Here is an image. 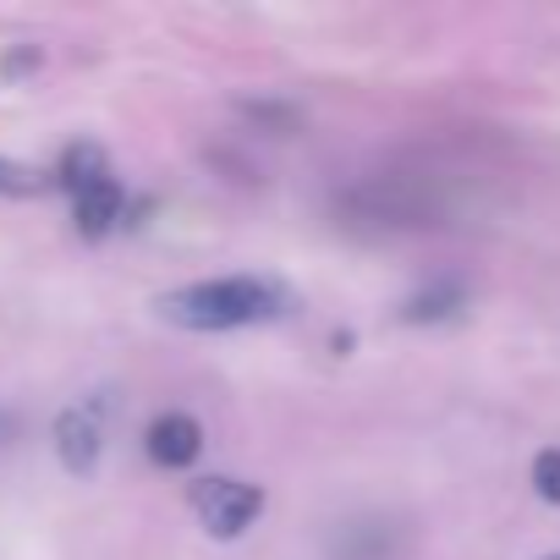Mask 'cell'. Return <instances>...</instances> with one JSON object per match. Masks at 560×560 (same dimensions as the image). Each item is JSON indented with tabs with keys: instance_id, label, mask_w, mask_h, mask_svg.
Segmentation results:
<instances>
[{
	"instance_id": "obj_10",
	"label": "cell",
	"mask_w": 560,
	"mask_h": 560,
	"mask_svg": "<svg viewBox=\"0 0 560 560\" xmlns=\"http://www.w3.org/2000/svg\"><path fill=\"white\" fill-rule=\"evenodd\" d=\"M533 489H538V500L560 505V445H549V451L533 456Z\"/></svg>"
},
{
	"instance_id": "obj_13",
	"label": "cell",
	"mask_w": 560,
	"mask_h": 560,
	"mask_svg": "<svg viewBox=\"0 0 560 560\" xmlns=\"http://www.w3.org/2000/svg\"><path fill=\"white\" fill-rule=\"evenodd\" d=\"M544 560H560V555H544Z\"/></svg>"
},
{
	"instance_id": "obj_11",
	"label": "cell",
	"mask_w": 560,
	"mask_h": 560,
	"mask_svg": "<svg viewBox=\"0 0 560 560\" xmlns=\"http://www.w3.org/2000/svg\"><path fill=\"white\" fill-rule=\"evenodd\" d=\"M39 187H45L39 171H28V165H18V160H0V192L28 198V192H39Z\"/></svg>"
},
{
	"instance_id": "obj_4",
	"label": "cell",
	"mask_w": 560,
	"mask_h": 560,
	"mask_svg": "<svg viewBox=\"0 0 560 560\" xmlns=\"http://www.w3.org/2000/svg\"><path fill=\"white\" fill-rule=\"evenodd\" d=\"M100 451H105L100 407H89V401L67 407V412L56 418V456H61V467L83 478V472H94V467H100Z\"/></svg>"
},
{
	"instance_id": "obj_8",
	"label": "cell",
	"mask_w": 560,
	"mask_h": 560,
	"mask_svg": "<svg viewBox=\"0 0 560 560\" xmlns=\"http://www.w3.org/2000/svg\"><path fill=\"white\" fill-rule=\"evenodd\" d=\"M467 308V287L462 280H429V287H418L407 303H401V319L407 325H445V319H456Z\"/></svg>"
},
{
	"instance_id": "obj_9",
	"label": "cell",
	"mask_w": 560,
	"mask_h": 560,
	"mask_svg": "<svg viewBox=\"0 0 560 560\" xmlns=\"http://www.w3.org/2000/svg\"><path fill=\"white\" fill-rule=\"evenodd\" d=\"M56 182H61L67 192H83V187H94V182H110L105 149H100V143H67V154H61V165H56Z\"/></svg>"
},
{
	"instance_id": "obj_7",
	"label": "cell",
	"mask_w": 560,
	"mask_h": 560,
	"mask_svg": "<svg viewBox=\"0 0 560 560\" xmlns=\"http://www.w3.org/2000/svg\"><path fill=\"white\" fill-rule=\"evenodd\" d=\"M72 220H78V231L89 242H100L116 225H127V192H121V182L110 176V182H94V187L72 192Z\"/></svg>"
},
{
	"instance_id": "obj_12",
	"label": "cell",
	"mask_w": 560,
	"mask_h": 560,
	"mask_svg": "<svg viewBox=\"0 0 560 560\" xmlns=\"http://www.w3.org/2000/svg\"><path fill=\"white\" fill-rule=\"evenodd\" d=\"M18 434H23V418L0 407V445H7V440H18Z\"/></svg>"
},
{
	"instance_id": "obj_5",
	"label": "cell",
	"mask_w": 560,
	"mask_h": 560,
	"mask_svg": "<svg viewBox=\"0 0 560 560\" xmlns=\"http://www.w3.org/2000/svg\"><path fill=\"white\" fill-rule=\"evenodd\" d=\"M407 549V533L390 516H358L330 533V560H396Z\"/></svg>"
},
{
	"instance_id": "obj_2",
	"label": "cell",
	"mask_w": 560,
	"mask_h": 560,
	"mask_svg": "<svg viewBox=\"0 0 560 560\" xmlns=\"http://www.w3.org/2000/svg\"><path fill=\"white\" fill-rule=\"evenodd\" d=\"M347 209L369 225H390V231H434L456 220V198L440 176H412V171H385L369 176L347 192Z\"/></svg>"
},
{
	"instance_id": "obj_3",
	"label": "cell",
	"mask_w": 560,
	"mask_h": 560,
	"mask_svg": "<svg viewBox=\"0 0 560 560\" xmlns=\"http://www.w3.org/2000/svg\"><path fill=\"white\" fill-rule=\"evenodd\" d=\"M187 500H192L209 538H242L264 516V489L242 483V478H198Z\"/></svg>"
},
{
	"instance_id": "obj_6",
	"label": "cell",
	"mask_w": 560,
	"mask_h": 560,
	"mask_svg": "<svg viewBox=\"0 0 560 560\" xmlns=\"http://www.w3.org/2000/svg\"><path fill=\"white\" fill-rule=\"evenodd\" d=\"M143 451H149L154 467L182 472V467H192V462L203 456V429H198V418H187V412H160V418L149 423V434H143Z\"/></svg>"
},
{
	"instance_id": "obj_1",
	"label": "cell",
	"mask_w": 560,
	"mask_h": 560,
	"mask_svg": "<svg viewBox=\"0 0 560 560\" xmlns=\"http://www.w3.org/2000/svg\"><path fill=\"white\" fill-rule=\"evenodd\" d=\"M160 319L182 325V330H242V325H264L287 308L275 280L258 275H220V280H192V287L165 292Z\"/></svg>"
}]
</instances>
